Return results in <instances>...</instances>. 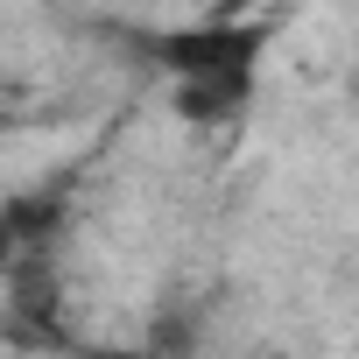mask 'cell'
<instances>
[{"instance_id": "6da1fadb", "label": "cell", "mask_w": 359, "mask_h": 359, "mask_svg": "<svg viewBox=\"0 0 359 359\" xmlns=\"http://www.w3.org/2000/svg\"><path fill=\"white\" fill-rule=\"evenodd\" d=\"M268 36L275 22H247V15H198V22H176V29H155L141 36L148 64L169 78V85H184V78H205V71H240V64H261L268 57Z\"/></svg>"}, {"instance_id": "7a4b0ae2", "label": "cell", "mask_w": 359, "mask_h": 359, "mask_svg": "<svg viewBox=\"0 0 359 359\" xmlns=\"http://www.w3.org/2000/svg\"><path fill=\"white\" fill-rule=\"evenodd\" d=\"M254 85H261V64H240V71H205V78H184L169 85V113L184 127H226L254 106Z\"/></svg>"}, {"instance_id": "3957f363", "label": "cell", "mask_w": 359, "mask_h": 359, "mask_svg": "<svg viewBox=\"0 0 359 359\" xmlns=\"http://www.w3.org/2000/svg\"><path fill=\"white\" fill-rule=\"evenodd\" d=\"M57 219H64V191H57V184H43V191H15L8 212H0L8 261H29L43 240H57Z\"/></svg>"}, {"instance_id": "277c9868", "label": "cell", "mask_w": 359, "mask_h": 359, "mask_svg": "<svg viewBox=\"0 0 359 359\" xmlns=\"http://www.w3.org/2000/svg\"><path fill=\"white\" fill-rule=\"evenodd\" d=\"M71 359H148V345H113V338H99V345H64Z\"/></svg>"}, {"instance_id": "5b68a950", "label": "cell", "mask_w": 359, "mask_h": 359, "mask_svg": "<svg viewBox=\"0 0 359 359\" xmlns=\"http://www.w3.org/2000/svg\"><path fill=\"white\" fill-rule=\"evenodd\" d=\"M254 359H275V352H254Z\"/></svg>"}, {"instance_id": "8992f818", "label": "cell", "mask_w": 359, "mask_h": 359, "mask_svg": "<svg viewBox=\"0 0 359 359\" xmlns=\"http://www.w3.org/2000/svg\"><path fill=\"white\" fill-rule=\"evenodd\" d=\"M352 92H359V78H352Z\"/></svg>"}]
</instances>
